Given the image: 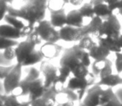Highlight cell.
I'll list each match as a JSON object with an SVG mask.
<instances>
[{
  "mask_svg": "<svg viewBox=\"0 0 122 106\" xmlns=\"http://www.w3.org/2000/svg\"><path fill=\"white\" fill-rule=\"evenodd\" d=\"M115 94H116L118 99L120 100V102L122 104V87L118 88V89L115 91Z\"/></svg>",
  "mask_w": 122,
  "mask_h": 106,
  "instance_id": "obj_41",
  "label": "cell"
},
{
  "mask_svg": "<svg viewBox=\"0 0 122 106\" xmlns=\"http://www.w3.org/2000/svg\"><path fill=\"white\" fill-rule=\"evenodd\" d=\"M39 50L41 51L44 59H52L57 58L60 54L62 51V46L57 44V43L46 42L41 46Z\"/></svg>",
  "mask_w": 122,
  "mask_h": 106,
  "instance_id": "obj_12",
  "label": "cell"
},
{
  "mask_svg": "<svg viewBox=\"0 0 122 106\" xmlns=\"http://www.w3.org/2000/svg\"><path fill=\"white\" fill-rule=\"evenodd\" d=\"M84 28H75L70 26H65L59 29V37L60 40L65 42H79L85 37Z\"/></svg>",
  "mask_w": 122,
  "mask_h": 106,
  "instance_id": "obj_9",
  "label": "cell"
},
{
  "mask_svg": "<svg viewBox=\"0 0 122 106\" xmlns=\"http://www.w3.org/2000/svg\"><path fill=\"white\" fill-rule=\"evenodd\" d=\"M1 106H20L21 102L13 94H1L0 95Z\"/></svg>",
  "mask_w": 122,
  "mask_h": 106,
  "instance_id": "obj_24",
  "label": "cell"
},
{
  "mask_svg": "<svg viewBox=\"0 0 122 106\" xmlns=\"http://www.w3.org/2000/svg\"><path fill=\"white\" fill-rule=\"evenodd\" d=\"M96 76L91 72L85 79H78L72 76L69 79V81L66 84V88L70 90L76 92L79 95V100H82L86 94L87 90L91 86L96 84Z\"/></svg>",
  "mask_w": 122,
  "mask_h": 106,
  "instance_id": "obj_4",
  "label": "cell"
},
{
  "mask_svg": "<svg viewBox=\"0 0 122 106\" xmlns=\"http://www.w3.org/2000/svg\"><path fill=\"white\" fill-rule=\"evenodd\" d=\"M106 63V59L105 60H100V61H94L91 64V73L95 74L96 77L99 78L100 72L102 71V69H104Z\"/></svg>",
  "mask_w": 122,
  "mask_h": 106,
  "instance_id": "obj_32",
  "label": "cell"
},
{
  "mask_svg": "<svg viewBox=\"0 0 122 106\" xmlns=\"http://www.w3.org/2000/svg\"><path fill=\"white\" fill-rule=\"evenodd\" d=\"M90 73L89 68H87L84 64H80L72 72V75L73 77L78 78V79H85L86 77H88Z\"/></svg>",
  "mask_w": 122,
  "mask_h": 106,
  "instance_id": "obj_29",
  "label": "cell"
},
{
  "mask_svg": "<svg viewBox=\"0 0 122 106\" xmlns=\"http://www.w3.org/2000/svg\"><path fill=\"white\" fill-rule=\"evenodd\" d=\"M121 34V24L119 22L116 15L113 14L104 20L103 24L97 32L96 37L98 39L104 41L114 42L118 40Z\"/></svg>",
  "mask_w": 122,
  "mask_h": 106,
  "instance_id": "obj_2",
  "label": "cell"
},
{
  "mask_svg": "<svg viewBox=\"0 0 122 106\" xmlns=\"http://www.w3.org/2000/svg\"><path fill=\"white\" fill-rule=\"evenodd\" d=\"M98 43L106 48L110 53L116 54V53H122V34L118 40L114 41V42H108V41H104L101 39H98Z\"/></svg>",
  "mask_w": 122,
  "mask_h": 106,
  "instance_id": "obj_20",
  "label": "cell"
},
{
  "mask_svg": "<svg viewBox=\"0 0 122 106\" xmlns=\"http://www.w3.org/2000/svg\"><path fill=\"white\" fill-rule=\"evenodd\" d=\"M29 94L28 100L33 102V101L43 98L45 94L47 89L44 87V79L39 78V79L29 83Z\"/></svg>",
  "mask_w": 122,
  "mask_h": 106,
  "instance_id": "obj_11",
  "label": "cell"
},
{
  "mask_svg": "<svg viewBox=\"0 0 122 106\" xmlns=\"http://www.w3.org/2000/svg\"><path fill=\"white\" fill-rule=\"evenodd\" d=\"M89 54H90L91 59H94V61H100L108 59V56L110 54V52L106 48H105L97 42L94 45V47L90 49Z\"/></svg>",
  "mask_w": 122,
  "mask_h": 106,
  "instance_id": "obj_17",
  "label": "cell"
},
{
  "mask_svg": "<svg viewBox=\"0 0 122 106\" xmlns=\"http://www.w3.org/2000/svg\"><path fill=\"white\" fill-rule=\"evenodd\" d=\"M119 2H120V0H105V3L110 7V9H111L112 7L116 5Z\"/></svg>",
  "mask_w": 122,
  "mask_h": 106,
  "instance_id": "obj_40",
  "label": "cell"
},
{
  "mask_svg": "<svg viewBox=\"0 0 122 106\" xmlns=\"http://www.w3.org/2000/svg\"><path fill=\"white\" fill-rule=\"evenodd\" d=\"M1 1H4V2L7 3V4L10 6H12V4H13V2H14V0H1Z\"/></svg>",
  "mask_w": 122,
  "mask_h": 106,
  "instance_id": "obj_45",
  "label": "cell"
},
{
  "mask_svg": "<svg viewBox=\"0 0 122 106\" xmlns=\"http://www.w3.org/2000/svg\"><path fill=\"white\" fill-rule=\"evenodd\" d=\"M56 106H74V103H67L63 104H56Z\"/></svg>",
  "mask_w": 122,
  "mask_h": 106,
  "instance_id": "obj_44",
  "label": "cell"
},
{
  "mask_svg": "<svg viewBox=\"0 0 122 106\" xmlns=\"http://www.w3.org/2000/svg\"><path fill=\"white\" fill-rule=\"evenodd\" d=\"M84 0H70V4L75 7H81L83 5Z\"/></svg>",
  "mask_w": 122,
  "mask_h": 106,
  "instance_id": "obj_39",
  "label": "cell"
},
{
  "mask_svg": "<svg viewBox=\"0 0 122 106\" xmlns=\"http://www.w3.org/2000/svg\"><path fill=\"white\" fill-rule=\"evenodd\" d=\"M68 4H70V0H48V10L59 11L64 9V7Z\"/></svg>",
  "mask_w": 122,
  "mask_h": 106,
  "instance_id": "obj_28",
  "label": "cell"
},
{
  "mask_svg": "<svg viewBox=\"0 0 122 106\" xmlns=\"http://www.w3.org/2000/svg\"><path fill=\"white\" fill-rule=\"evenodd\" d=\"M0 56H2L6 60L11 61V62H12L14 59L16 60V47L9 48V49H4V50L1 51Z\"/></svg>",
  "mask_w": 122,
  "mask_h": 106,
  "instance_id": "obj_33",
  "label": "cell"
},
{
  "mask_svg": "<svg viewBox=\"0 0 122 106\" xmlns=\"http://www.w3.org/2000/svg\"><path fill=\"white\" fill-rule=\"evenodd\" d=\"M86 53L78 47V45H74L73 47L65 50L63 55L59 60V66L66 67L73 72L78 66L83 64V60Z\"/></svg>",
  "mask_w": 122,
  "mask_h": 106,
  "instance_id": "obj_3",
  "label": "cell"
},
{
  "mask_svg": "<svg viewBox=\"0 0 122 106\" xmlns=\"http://www.w3.org/2000/svg\"><path fill=\"white\" fill-rule=\"evenodd\" d=\"M79 100V95L76 92L67 89L66 87L57 93L55 95V103L56 104H63L67 103H74Z\"/></svg>",
  "mask_w": 122,
  "mask_h": 106,
  "instance_id": "obj_14",
  "label": "cell"
},
{
  "mask_svg": "<svg viewBox=\"0 0 122 106\" xmlns=\"http://www.w3.org/2000/svg\"><path fill=\"white\" fill-rule=\"evenodd\" d=\"M95 44H96V42H95V41L92 39L90 35H88V36L84 37L83 39H81L80 41H79L77 45H78V47L80 48L81 50L89 53Z\"/></svg>",
  "mask_w": 122,
  "mask_h": 106,
  "instance_id": "obj_27",
  "label": "cell"
},
{
  "mask_svg": "<svg viewBox=\"0 0 122 106\" xmlns=\"http://www.w3.org/2000/svg\"><path fill=\"white\" fill-rule=\"evenodd\" d=\"M115 68L116 70V74H122V53H116L115 54Z\"/></svg>",
  "mask_w": 122,
  "mask_h": 106,
  "instance_id": "obj_35",
  "label": "cell"
},
{
  "mask_svg": "<svg viewBox=\"0 0 122 106\" xmlns=\"http://www.w3.org/2000/svg\"><path fill=\"white\" fill-rule=\"evenodd\" d=\"M90 3L93 6H95V5H98V4H103V3H105V0H90Z\"/></svg>",
  "mask_w": 122,
  "mask_h": 106,
  "instance_id": "obj_42",
  "label": "cell"
},
{
  "mask_svg": "<svg viewBox=\"0 0 122 106\" xmlns=\"http://www.w3.org/2000/svg\"><path fill=\"white\" fill-rule=\"evenodd\" d=\"M79 10H80V14L83 16L84 19H88L89 21H90L91 19H93L95 17V11H94V6L90 2L84 4L79 9Z\"/></svg>",
  "mask_w": 122,
  "mask_h": 106,
  "instance_id": "obj_25",
  "label": "cell"
},
{
  "mask_svg": "<svg viewBox=\"0 0 122 106\" xmlns=\"http://www.w3.org/2000/svg\"><path fill=\"white\" fill-rule=\"evenodd\" d=\"M0 38L19 40L20 39H24V36L21 30L15 29L10 24H4L0 26Z\"/></svg>",
  "mask_w": 122,
  "mask_h": 106,
  "instance_id": "obj_13",
  "label": "cell"
},
{
  "mask_svg": "<svg viewBox=\"0 0 122 106\" xmlns=\"http://www.w3.org/2000/svg\"><path fill=\"white\" fill-rule=\"evenodd\" d=\"M113 63L110 60V59H106V63L104 67V69H102V71L100 72V76H99V80L100 79H103L105 78L110 76L111 74H113Z\"/></svg>",
  "mask_w": 122,
  "mask_h": 106,
  "instance_id": "obj_30",
  "label": "cell"
},
{
  "mask_svg": "<svg viewBox=\"0 0 122 106\" xmlns=\"http://www.w3.org/2000/svg\"><path fill=\"white\" fill-rule=\"evenodd\" d=\"M20 106H31V102L29 100L26 101H22L21 102V105Z\"/></svg>",
  "mask_w": 122,
  "mask_h": 106,
  "instance_id": "obj_43",
  "label": "cell"
},
{
  "mask_svg": "<svg viewBox=\"0 0 122 106\" xmlns=\"http://www.w3.org/2000/svg\"><path fill=\"white\" fill-rule=\"evenodd\" d=\"M5 21V24H10L11 26L14 27L15 29H19V30H24L25 28L27 27V24H26L24 21H23L22 19H19V18L14 17V16H11L9 14L6 15V17L4 19Z\"/></svg>",
  "mask_w": 122,
  "mask_h": 106,
  "instance_id": "obj_22",
  "label": "cell"
},
{
  "mask_svg": "<svg viewBox=\"0 0 122 106\" xmlns=\"http://www.w3.org/2000/svg\"><path fill=\"white\" fill-rule=\"evenodd\" d=\"M44 58L43 56L41 51L35 49L34 52L31 54L30 57L23 64V67H31V66H34L35 64H39V63H42L44 61Z\"/></svg>",
  "mask_w": 122,
  "mask_h": 106,
  "instance_id": "obj_23",
  "label": "cell"
},
{
  "mask_svg": "<svg viewBox=\"0 0 122 106\" xmlns=\"http://www.w3.org/2000/svg\"><path fill=\"white\" fill-rule=\"evenodd\" d=\"M26 76L23 79V80L25 81L27 83H31L34 81L37 80L40 78V70H39L38 69H36L34 66L28 68L27 71H26Z\"/></svg>",
  "mask_w": 122,
  "mask_h": 106,
  "instance_id": "obj_26",
  "label": "cell"
},
{
  "mask_svg": "<svg viewBox=\"0 0 122 106\" xmlns=\"http://www.w3.org/2000/svg\"><path fill=\"white\" fill-rule=\"evenodd\" d=\"M36 46L37 45L27 39L19 42V45L16 47V63L23 66L25 61L34 52Z\"/></svg>",
  "mask_w": 122,
  "mask_h": 106,
  "instance_id": "obj_8",
  "label": "cell"
},
{
  "mask_svg": "<svg viewBox=\"0 0 122 106\" xmlns=\"http://www.w3.org/2000/svg\"><path fill=\"white\" fill-rule=\"evenodd\" d=\"M80 106H85V105H84L83 104H80Z\"/></svg>",
  "mask_w": 122,
  "mask_h": 106,
  "instance_id": "obj_46",
  "label": "cell"
},
{
  "mask_svg": "<svg viewBox=\"0 0 122 106\" xmlns=\"http://www.w3.org/2000/svg\"><path fill=\"white\" fill-rule=\"evenodd\" d=\"M104 19H102L100 17H97V16H95L93 19H91L89 22V24H87L86 25L84 26V30H85L86 36L91 35V34L96 36L97 32L100 29V26L102 25Z\"/></svg>",
  "mask_w": 122,
  "mask_h": 106,
  "instance_id": "obj_19",
  "label": "cell"
},
{
  "mask_svg": "<svg viewBox=\"0 0 122 106\" xmlns=\"http://www.w3.org/2000/svg\"><path fill=\"white\" fill-rule=\"evenodd\" d=\"M0 41H1V45H0V50L1 51L4 50L6 49H9V48L17 47L19 44V42H18L17 40L4 39V38H0Z\"/></svg>",
  "mask_w": 122,
  "mask_h": 106,
  "instance_id": "obj_34",
  "label": "cell"
},
{
  "mask_svg": "<svg viewBox=\"0 0 122 106\" xmlns=\"http://www.w3.org/2000/svg\"><path fill=\"white\" fill-rule=\"evenodd\" d=\"M31 106H56V103L54 99L43 97L31 102Z\"/></svg>",
  "mask_w": 122,
  "mask_h": 106,
  "instance_id": "obj_31",
  "label": "cell"
},
{
  "mask_svg": "<svg viewBox=\"0 0 122 106\" xmlns=\"http://www.w3.org/2000/svg\"><path fill=\"white\" fill-rule=\"evenodd\" d=\"M14 65H15V64L11 65V66H8V67L0 66V79H1V80H4V79H5L6 76L11 72V70L13 69Z\"/></svg>",
  "mask_w": 122,
  "mask_h": 106,
  "instance_id": "obj_38",
  "label": "cell"
},
{
  "mask_svg": "<svg viewBox=\"0 0 122 106\" xmlns=\"http://www.w3.org/2000/svg\"><path fill=\"white\" fill-rule=\"evenodd\" d=\"M104 89L105 88L98 84L91 86L87 90L85 97L82 99L81 104H83L85 106H100V99H101Z\"/></svg>",
  "mask_w": 122,
  "mask_h": 106,
  "instance_id": "obj_10",
  "label": "cell"
},
{
  "mask_svg": "<svg viewBox=\"0 0 122 106\" xmlns=\"http://www.w3.org/2000/svg\"><path fill=\"white\" fill-rule=\"evenodd\" d=\"M34 30L38 33L39 37L44 42L57 43L60 40L59 30L51 24L49 20H42L39 22L34 27Z\"/></svg>",
  "mask_w": 122,
  "mask_h": 106,
  "instance_id": "obj_6",
  "label": "cell"
},
{
  "mask_svg": "<svg viewBox=\"0 0 122 106\" xmlns=\"http://www.w3.org/2000/svg\"><path fill=\"white\" fill-rule=\"evenodd\" d=\"M96 84L105 88H111V89H113L114 87L122 85V77L120 76V74H113L110 76L105 78V79H100Z\"/></svg>",
  "mask_w": 122,
  "mask_h": 106,
  "instance_id": "obj_18",
  "label": "cell"
},
{
  "mask_svg": "<svg viewBox=\"0 0 122 106\" xmlns=\"http://www.w3.org/2000/svg\"><path fill=\"white\" fill-rule=\"evenodd\" d=\"M50 13V21L51 24L55 29H61L66 26L67 23V14L65 9L59 11H49Z\"/></svg>",
  "mask_w": 122,
  "mask_h": 106,
  "instance_id": "obj_15",
  "label": "cell"
},
{
  "mask_svg": "<svg viewBox=\"0 0 122 106\" xmlns=\"http://www.w3.org/2000/svg\"><path fill=\"white\" fill-rule=\"evenodd\" d=\"M24 4L16 9L9 7V15L19 18L27 24L29 27L34 29L39 22L44 20L48 9V0H23Z\"/></svg>",
  "mask_w": 122,
  "mask_h": 106,
  "instance_id": "obj_1",
  "label": "cell"
},
{
  "mask_svg": "<svg viewBox=\"0 0 122 106\" xmlns=\"http://www.w3.org/2000/svg\"><path fill=\"white\" fill-rule=\"evenodd\" d=\"M0 6H1V15H0V20L2 21L4 19V18L6 17V15H8V14H9V7H10V5H9L7 3L0 0Z\"/></svg>",
  "mask_w": 122,
  "mask_h": 106,
  "instance_id": "obj_36",
  "label": "cell"
},
{
  "mask_svg": "<svg viewBox=\"0 0 122 106\" xmlns=\"http://www.w3.org/2000/svg\"><path fill=\"white\" fill-rule=\"evenodd\" d=\"M39 70L44 77V87L47 89H51L59 79V67H56L54 64L49 61L44 60L41 63Z\"/></svg>",
  "mask_w": 122,
  "mask_h": 106,
  "instance_id": "obj_7",
  "label": "cell"
},
{
  "mask_svg": "<svg viewBox=\"0 0 122 106\" xmlns=\"http://www.w3.org/2000/svg\"><path fill=\"white\" fill-rule=\"evenodd\" d=\"M27 39H29L31 42H33L35 45H39V44H41V43H42V41H43L42 39L39 37V35L38 34V33L36 32L35 30L33 31L32 34L27 38Z\"/></svg>",
  "mask_w": 122,
  "mask_h": 106,
  "instance_id": "obj_37",
  "label": "cell"
},
{
  "mask_svg": "<svg viewBox=\"0 0 122 106\" xmlns=\"http://www.w3.org/2000/svg\"><path fill=\"white\" fill-rule=\"evenodd\" d=\"M23 66L16 63L11 72L1 80V94H11L22 81Z\"/></svg>",
  "mask_w": 122,
  "mask_h": 106,
  "instance_id": "obj_5",
  "label": "cell"
},
{
  "mask_svg": "<svg viewBox=\"0 0 122 106\" xmlns=\"http://www.w3.org/2000/svg\"><path fill=\"white\" fill-rule=\"evenodd\" d=\"M86 24H85V19L81 15L79 9L71 10L67 14L66 26L75 28H83Z\"/></svg>",
  "mask_w": 122,
  "mask_h": 106,
  "instance_id": "obj_16",
  "label": "cell"
},
{
  "mask_svg": "<svg viewBox=\"0 0 122 106\" xmlns=\"http://www.w3.org/2000/svg\"><path fill=\"white\" fill-rule=\"evenodd\" d=\"M94 11H95V16L101 18L104 20L107 19L108 18H110V16H112L114 14V13L110 10V7L105 3L94 6Z\"/></svg>",
  "mask_w": 122,
  "mask_h": 106,
  "instance_id": "obj_21",
  "label": "cell"
}]
</instances>
